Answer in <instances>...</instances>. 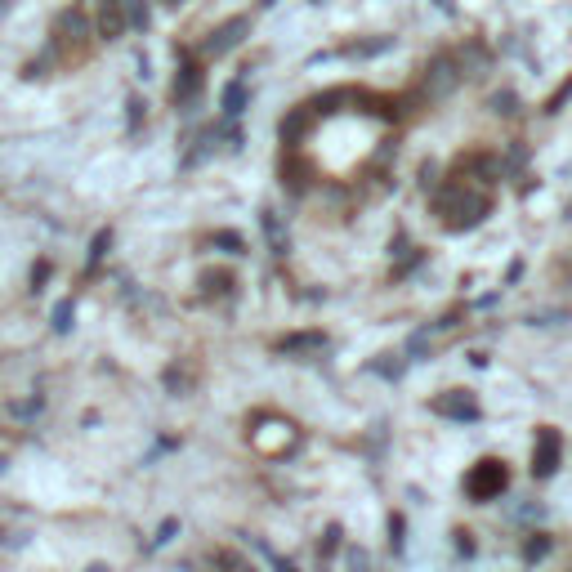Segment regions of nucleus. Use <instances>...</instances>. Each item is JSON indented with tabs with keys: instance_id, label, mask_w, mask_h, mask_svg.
Instances as JSON below:
<instances>
[{
	"instance_id": "obj_16",
	"label": "nucleus",
	"mask_w": 572,
	"mask_h": 572,
	"mask_svg": "<svg viewBox=\"0 0 572 572\" xmlns=\"http://www.w3.org/2000/svg\"><path fill=\"white\" fill-rule=\"evenodd\" d=\"M108 246H112V233H108V228H103V233L94 237V251H90V269H94V264L103 260V255H108Z\"/></svg>"
},
{
	"instance_id": "obj_8",
	"label": "nucleus",
	"mask_w": 572,
	"mask_h": 572,
	"mask_svg": "<svg viewBox=\"0 0 572 572\" xmlns=\"http://www.w3.org/2000/svg\"><path fill=\"white\" fill-rule=\"evenodd\" d=\"M438 416H452V421H479V407H474L470 394H447L434 403Z\"/></svg>"
},
{
	"instance_id": "obj_12",
	"label": "nucleus",
	"mask_w": 572,
	"mask_h": 572,
	"mask_svg": "<svg viewBox=\"0 0 572 572\" xmlns=\"http://www.w3.org/2000/svg\"><path fill=\"white\" fill-rule=\"evenodd\" d=\"M59 32L68 36V41H85V36H90V23H85V14L68 9V14H59Z\"/></svg>"
},
{
	"instance_id": "obj_19",
	"label": "nucleus",
	"mask_w": 572,
	"mask_h": 572,
	"mask_svg": "<svg viewBox=\"0 0 572 572\" xmlns=\"http://www.w3.org/2000/svg\"><path fill=\"white\" fill-rule=\"evenodd\" d=\"M541 555H550V541H546V537L528 541V550H523V559H541Z\"/></svg>"
},
{
	"instance_id": "obj_7",
	"label": "nucleus",
	"mask_w": 572,
	"mask_h": 572,
	"mask_svg": "<svg viewBox=\"0 0 572 572\" xmlns=\"http://www.w3.org/2000/svg\"><path fill=\"white\" fill-rule=\"evenodd\" d=\"M197 90H202V68L197 63H184L175 76V103H184V108H193L197 103Z\"/></svg>"
},
{
	"instance_id": "obj_2",
	"label": "nucleus",
	"mask_w": 572,
	"mask_h": 572,
	"mask_svg": "<svg viewBox=\"0 0 572 572\" xmlns=\"http://www.w3.org/2000/svg\"><path fill=\"white\" fill-rule=\"evenodd\" d=\"M461 81H465L461 59H456L452 50L434 54V59L425 63V76H421V99H429V103H443V99H452V94H456V85H461Z\"/></svg>"
},
{
	"instance_id": "obj_24",
	"label": "nucleus",
	"mask_w": 572,
	"mask_h": 572,
	"mask_svg": "<svg viewBox=\"0 0 572 572\" xmlns=\"http://www.w3.org/2000/svg\"><path fill=\"white\" fill-rule=\"evenodd\" d=\"M90 572H108V568H103V564H94V568H90Z\"/></svg>"
},
{
	"instance_id": "obj_13",
	"label": "nucleus",
	"mask_w": 572,
	"mask_h": 572,
	"mask_svg": "<svg viewBox=\"0 0 572 572\" xmlns=\"http://www.w3.org/2000/svg\"><path fill=\"white\" fill-rule=\"evenodd\" d=\"M260 224H264V233H269L273 255H286V233H282V219L273 215V211H264V215H260Z\"/></svg>"
},
{
	"instance_id": "obj_20",
	"label": "nucleus",
	"mask_w": 572,
	"mask_h": 572,
	"mask_svg": "<svg viewBox=\"0 0 572 572\" xmlns=\"http://www.w3.org/2000/svg\"><path fill=\"white\" fill-rule=\"evenodd\" d=\"M175 528H179V523H175V519H166V523H161V532H157V546H166V541H170V537H175Z\"/></svg>"
},
{
	"instance_id": "obj_25",
	"label": "nucleus",
	"mask_w": 572,
	"mask_h": 572,
	"mask_svg": "<svg viewBox=\"0 0 572 572\" xmlns=\"http://www.w3.org/2000/svg\"><path fill=\"white\" fill-rule=\"evenodd\" d=\"M0 470H5V461H0Z\"/></svg>"
},
{
	"instance_id": "obj_3",
	"label": "nucleus",
	"mask_w": 572,
	"mask_h": 572,
	"mask_svg": "<svg viewBox=\"0 0 572 572\" xmlns=\"http://www.w3.org/2000/svg\"><path fill=\"white\" fill-rule=\"evenodd\" d=\"M505 483H510V474H505V461L497 456H488V461H479L470 474H465V497L470 501H497L505 492Z\"/></svg>"
},
{
	"instance_id": "obj_9",
	"label": "nucleus",
	"mask_w": 572,
	"mask_h": 572,
	"mask_svg": "<svg viewBox=\"0 0 572 572\" xmlns=\"http://www.w3.org/2000/svg\"><path fill=\"white\" fill-rule=\"evenodd\" d=\"M121 32H126V9H121V0H103V9H99V36H103V41H117Z\"/></svg>"
},
{
	"instance_id": "obj_15",
	"label": "nucleus",
	"mask_w": 572,
	"mask_h": 572,
	"mask_svg": "<svg viewBox=\"0 0 572 572\" xmlns=\"http://www.w3.org/2000/svg\"><path fill=\"white\" fill-rule=\"evenodd\" d=\"M121 9H126V27H135V32L148 27V0H121Z\"/></svg>"
},
{
	"instance_id": "obj_23",
	"label": "nucleus",
	"mask_w": 572,
	"mask_h": 572,
	"mask_svg": "<svg viewBox=\"0 0 572 572\" xmlns=\"http://www.w3.org/2000/svg\"><path fill=\"white\" fill-rule=\"evenodd\" d=\"M206 286H211V291H228V278L224 273H215V278H206Z\"/></svg>"
},
{
	"instance_id": "obj_6",
	"label": "nucleus",
	"mask_w": 572,
	"mask_h": 572,
	"mask_svg": "<svg viewBox=\"0 0 572 572\" xmlns=\"http://www.w3.org/2000/svg\"><path fill=\"white\" fill-rule=\"evenodd\" d=\"M313 121H318V117H313V112H309V103H300V108H291V112H286V117H282V130H278V135H282V148H286V152H295V148H300V139L309 135V126H313Z\"/></svg>"
},
{
	"instance_id": "obj_5",
	"label": "nucleus",
	"mask_w": 572,
	"mask_h": 572,
	"mask_svg": "<svg viewBox=\"0 0 572 572\" xmlns=\"http://www.w3.org/2000/svg\"><path fill=\"white\" fill-rule=\"evenodd\" d=\"M559 452H564L559 434H555V429H541L537 447H532V474H537V479H550V474L559 470Z\"/></svg>"
},
{
	"instance_id": "obj_22",
	"label": "nucleus",
	"mask_w": 572,
	"mask_h": 572,
	"mask_svg": "<svg viewBox=\"0 0 572 572\" xmlns=\"http://www.w3.org/2000/svg\"><path fill=\"white\" fill-rule=\"evenodd\" d=\"M492 108H497V112H514V94H497V99H492Z\"/></svg>"
},
{
	"instance_id": "obj_18",
	"label": "nucleus",
	"mask_w": 572,
	"mask_h": 572,
	"mask_svg": "<svg viewBox=\"0 0 572 572\" xmlns=\"http://www.w3.org/2000/svg\"><path fill=\"white\" fill-rule=\"evenodd\" d=\"M215 246H228V255H242V237L237 233H215Z\"/></svg>"
},
{
	"instance_id": "obj_17",
	"label": "nucleus",
	"mask_w": 572,
	"mask_h": 572,
	"mask_svg": "<svg viewBox=\"0 0 572 572\" xmlns=\"http://www.w3.org/2000/svg\"><path fill=\"white\" fill-rule=\"evenodd\" d=\"M54 327H59V331H68V327H72V300H63L59 309H54Z\"/></svg>"
},
{
	"instance_id": "obj_11",
	"label": "nucleus",
	"mask_w": 572,
	"mask_h": 572,
	"mask_svg": "<svg viewBox=\"0 0 572 572\" xmlns=\"http://www.w3.org/2000/svg\"><path fill=\"white\" fill-rule=\"evenodd\" d=\"M224 117H242V108H246V81H228L224 85Z\"/></svg>"
},
{
	"instance_id": "obj_4",
	"label": "nucleus",
	"mask_w": 572,
	"mask_h": 572,
	"mask_svg": "<svg viewBox=\"0 0 572 572\" xmlns=\"http://www.w3.org/2000/svg\"><path fill=\"white\" fill-rule=\"evenodd\" d=\"M246 32H251V18H246V14L228 18V23H219L215 32L202 41V54H206V59H224L228 50H237V45L246 41Z\"/></svg>"
},
{
	"instance_id": "obj_10",
	"label": "nucleus",
	"mask_w": 572,
	"mask_h": 572,
	"mask_svg": "<svg viewBox=\"0 0 572 572\" xmlns=\"http://www.w3.org/2000/svg\"><path fill=\"white\" fill-rule=\"evenodd\" d=\"M278 349L282 354H309V349H327V336L322 331H300V336H286Z\"/></svg>"
},
{
	"instance_id": "obj_14",
	"label": "nucleus",
	"mask_w": 572,
	"mask_h": 572,
	"mask_svg": "<svg viewBox=\"0 0 572 572\" xmlns=\"http://www.w3.org/2000/svg\"><path fill=\"white\" fill-rule=\"evenodd\" d=\"M389 45H394V36H380V41H358V45H349V59H376V54H385Z\"/></svg>"
},
{
	"instance_id": "obj_21",
	"label": "nucleus",
	"mask_w": 572,
	"mask_h": 572,
	"mask_svg": "<svg viewBox=\"0 0 572 572\" xmlns=\"http://www.w3.org/2000/svg\"><path fill=\"white\" fill-rule=\"evenodd\" d=\"M349 568H354V572H367L371 564H367V555H362V550H349Z\"/></svg>"
},
{
	"instance_id": "obj_1",
	"label": "nucleus",
	"mask_w": 572,
	"mask_h": 572,
	"mask_svg": "<svg viewBox=\"0 0 572 572\" xmlns=\"http://www.w3.org/2000/svg\"><path fill=\"white\" fill-rule=\"evenodd\" d=\"M492 211V197L488 188L470 184V179H447V184L434 188V215L443 219V228H452V233H465V228H479L483 219Z\"/></svg>"
}]
</instances>
